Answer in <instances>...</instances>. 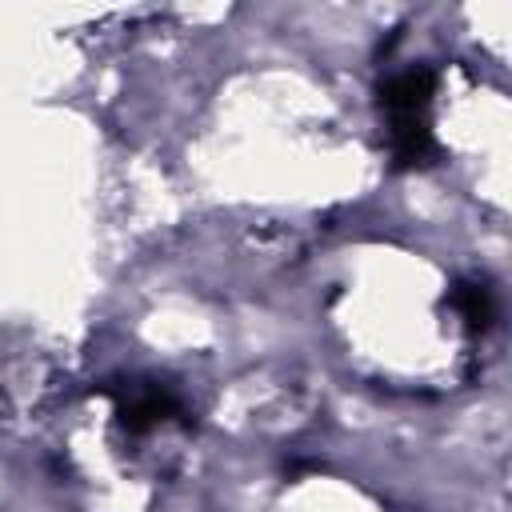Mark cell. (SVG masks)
I'll list each match as a JSON object with an SVG mask.
<instances>
[{"label":"cell","instance_id":"obj_1","mask_svg":"<svg viewBox=\"0 0 512 512\" xmlns=\"http://www.w3.org/2000/svg\"><path fill=\"white\" fill-rule=\"evenodd\" d=\"M116 396V420L120 428H128L132 436L164 424V420H176L184 416V404L180 396L168 388V384H156V380H132L128 388H108Z\"/></svg>","mask_w":512,"mask_h":512},{"label":"cell","instance_id":"obj_4","mask_svg":"<svg viewBox=\"0 0 512 512\" xmlns=\"http://www.w3.org/2000/svg\"><path fill=\"white\" fill-rule=\"evenodd\" d=\"M452 308L468 320V328H488L496 320V300L484 284H456L452 288Z\"/></svg>","mask_w":512,"mask_h":512},{"label":"cell","instance_id":"obj_2","mask_svg":"<svg viewBox=\"0 0 512 512\" xmlns=\"http://www.w3.org/2000/svg\"><path fill=\"white\" fill-rule=\"evenodd\" d=\"M432 96H436V72L416 64V68H404L396 76H388L380 84V108L388 120L396 116H428L432 108Z\"/></svg>","mask_w":512,"mask_h":512},{"label":"cell","instance_id":"obj_3","mask_svg":"<svg viewBox=\"0 0 512 512\" xmlns=\"http://www.w3.org/2000/svg\"><path fill=\"white\" fill-rule=\"evenodd\" d=\"M388 144H392L396 168H424L436 156V140H432L428 116H396V120H388Z\"/></svg>","mask_w":512,"mask_h":512}]
</instances>
